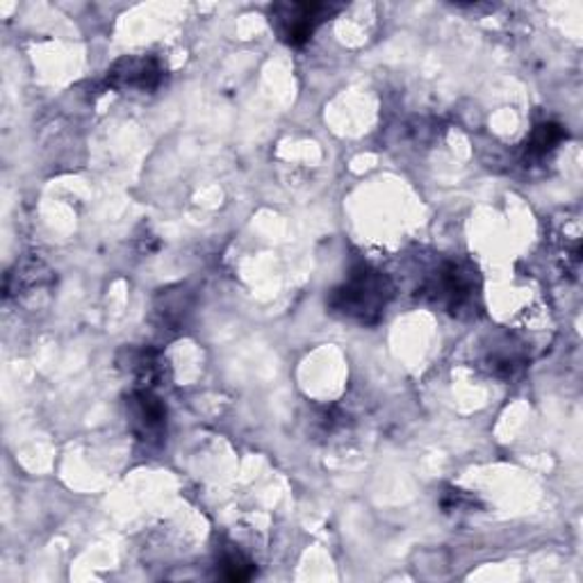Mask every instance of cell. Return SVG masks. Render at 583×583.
Listing matches in <instances>:
<instances>
[{
    "mask_svg": "<svg viewBox=\"0 0 583 583\" xmlns=\"http://www.w3.org/2000/svg\"><path fill=\"white\" fill-rule=\"evenodd\" d=\"M162 69L153 57H123L108 72V82L114 89H155L160 85Z\"/></svg>",
    "mask_w": 583,
    "mask_h": 583,
    "instance_id": "cell-4",
    "label": "cell"
},
{
    "mask_svg": "<svg viewBox=\"0 0 583 583\" xmlns=\"http://www.w3.org/2000/svg\"><path fill=\"white\" fill-rule=\"evenodd\" d=\"M563 138H565V133L559 123H542L531 133L529 142H527V153L536 155V157L547 155L549 151H554L561 144Z\"/></svg>",
    "mask_w": 583,
    "mask_h": 583,
    "instance_id": "cell-6",
    "label": "cell"
},
{
    "mask_svg": "<svg viewBox=\"0 0 583 583\" xmlns=\"http://www.w3.org/2000/svg\"><path fill=\"white\" fill-rule=\"evenodd\" d=\"M391 297L393 285L387 276L363 265L353 270L346 283L333 292L331 306L351 319L374 323L383 317Z\"/></svg>",
    "mask_w": 583,
    "mask_h": 583,
    "instance_id": "cell-1",
    "label": "cell"
},
{
    "mask_svg": "<svg viewBox=\"0 0 583 583\" xmlns=\"http://www.w3.org/2000/svg\"><path fill=\"white\" fill-rule=\"evenodd\" d=\"M427 295L436 304H442L457 312L474 297V272L463 270L457 263H447L429 278Z\"/></svg>",
    "mask_w": 583,
    "mask_h": 583,
    "instance_id": "cell-3",
    "label": "cell"
},
{
    "mask_svg": "<svg viewBox=\"0 0 583 583\" xmlns=\"http://www.w3.org/2000/svg\"><path fill=\"white\" fill-rule=\"evenodd\" d=\"M131 415H133V425L142 440L160 438L162 431H165L167 425V408L155 395L148 391L135 393L131 399Z\"/></svg>",
    "mask_w": 583,
    "mask_h": 583,
    "instance_id": "cell-5",
    "label": "cell"
},
{
    "mask_svg": "<svg viewBox=\"0 0 583 583\" xmlns=\"http://www.w3.org/2000/svg\"><path fill=\"white\" fill-rule=\"evenodd\" d=\"M333 12L336 8L327 3H292L276 6L272 19H276L280 35L289 46H304L312 37L315 28Z\"/></svg>",
    "mask_w": 583,
    "mask_h": 583,
    "instance_id": "cell-2",
    "label": "cell"
},
{
    "mask_svg": "<svg viewBox=\"0 0 583 583\" xmlns=\"http://www.w3.org/2000/svg\"><path fill=\"white\" fill-rule=\"evenodd\" d=\"M255 574L251 561H246L240 552H231L221 559V576L229 581H249Z\"/></svg>",
    "mask_w": 583,
    "mask_h": 583,
    "instance_id": "cell-7",
    "label": "cell"
}]
</instances>
